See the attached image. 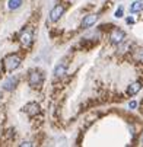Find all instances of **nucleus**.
Here are the masks:
<instances>
[{
    "instance_id": "obj_1",
    "label": "nucleus",
    "mask_w": 143,
    "mask_h": 147,
    "mask_svg": "<svg viewBox=\"0 0 143 147\" xmlns=\"http://www.w3.org/2000/svg\"><path fill=\"white\" fill-rule=\"evenodd\" d=\"M19 66H20V57H19L18 54H9V55H6L5 60H3V67H5V70H6L7 73L16 70Z\"/></svg>"
},
{
    "instance_id": "obj_2",
    "label": "nucleus",
    "mask_w": 143,
    "mask_h": 147,
    "mask_svg": "<svg viewBox=\"0 0 143 147\" xmlns=\"http://www.w3.org/2000/svg\"><path fill=\"white\" fill-rule=\"evenodd\" d=\"M43 73H41L39 70H31L29 74H28V83L32 86V88H38L43 85Z\"/></svg>"
},
{
    "instance_id": "obj_3",
    "label": "nucleus",
    "mask_w": 143,
    "mask_h": 147,
    "mask_svg": "<svg viewBox=\"0 0 143 147\" xmlns=\"http://www.w3.org/2000/svg\"><path fill=\"white\" fill-rule=\"evenodd\" d=\"M124 32H123L121 29H117V28H114L113 29V32H111V35H110V41H111V44H115V45H118V44H121L123 41H124Z\"/></svg>"
},
{
    "instance_id": "obj_4",
    "label": "nucleus",
    "mask_w": 143,
    "mask_h": 147,
    "mask_svg": "<svg viewBox=\"0 0 143 147\" xmlns=\"http://www.w3.org/2000/svg\"><path fill=\"white\" fill-rule=\"evenodd\" d=\"M20 44H22L24 48H29L32 45V32L31 31H24L20 34Z\"/></svg>"
},
{
    "instance_id": "obj_5",
    "label": "nucleus",
    "mask_w": 143,
    "mask_h": 147,
    "mask_svg": "<svg viewBox=\"0 0 143 147\" xmlns=\"http://www.w3.org/2000/svg\"><path fill=\"white\" fill-rule=\"evenodd\" d=\"M96 20H98V15H88V16H85L83 19H82L80 26L83 29H88V28H91L96 24Z\"/></svg>"
},
{
    "instance_id": "obj_6",
    "label": "nucleus",
    "mask_w": 143,
    "mask_h": 147,
    "mask_svg": "<svg viewBox=\"0 0 143 147\" xmlns=\"http://www.w3.org/2000/svg\"><path fill=\"white\" fill-rule=\"evenodd\" d=\"M24 112H26L29 117H35L39 112V105L37 102H29L24 107Z\"/></svg>"
},
{
    "instance_id": "obj_7",
    "label": "nucleus",
    "mask_w": 143,
    "mask_h": 147,
    "mask_svg": "<svg viewBox=\"0 0 143 147\" xmlns=\"http://www.w3.org/2000/svg\"><path fill=\"white\" fill-rule=\"evenodd\" d=\"M64 13V6H61V5H57L51 12H50V19L53 20V22H57V20L63 16Z\"/></svg>"
},
{
    "instance_id": "obj_8",
    "label": "nucleus",
    "mask_w": 143,
    "mask_h": 147,
    "mask_svg": "<svg viewBox=\"0 0 143 147\" xmlns=\"http://www.w3.org/2000/svg\"><path fill=\"white\" fill-rule=\"evenodd\" d=\"M140 89H142V83H140V82H133L131 85L127 88V95L133 96V95H136Z\"/></svg>"
},
{
    "instance_id": "obj_9",
    "label": "nucleus",
    "mask_w": 143,
    "mask_h": 147,
    "mask_svg": "<svg viewBox=\"0 0 143 147\" xmlns=\"http://www.w3.org/2000/svg\"><path fill=\"white\" fill-rule=\"evenodd\" d=\"M16 85H18V77H9V79L5 82L3 89H5V90H13Z\"/></svg>"
},
{
    "instance_id": "obj_10",
    "label": "nucleus",
    "mask_w": 143,
    "mask_h": 147,
    "mask_svg": "<svg viewBox=\"0 0 143 147\" xmlns=\"http://www.w3.org/2000/svg\"><path fill=\"white\" fill-rule=\"evenodd\" d=\"M66 67H67L66 63H61V64H58V66L54 69V77H61V76H64Z\"/></svg>"
},
{
    "instance_id": "obj_11",
    "label": "nucleus",
    "mask_w": 143,
    "mask_h": 147,
    "mask_svg": "<svg viewBox=\"0 0 143 147\" xmlns=\"http://www.w3.org/2000/svg\"><path fill=\"white\" fill-rule=\"evenodd\" d=\"M143 10V3L140 2V0H136V2L130 6V12L131 13H137V12H142Z\"/></svg>"
},
{
    "instance_id": "obj_12",
    "label": "nucleus",
    "mask_w": 143,
    "mask_h": 147,
    "mask_svg": "<svg viewBox=\"0 0 143 147\" xmlns=\"http://www.w3.org/2000/svg\"><path fill=\"white\" fill-rule=\"evenodd\" d=\"M20 6H22V0H9V3H7V7L10 10H15Z\"/></svg>"
},
{
    "instance_id": "obj_13",
    "label": "nucleus",
    "mask_w": 143,
    "mask_h": 147,
    "mask_svg": "<svg viewBox=\"0 0 143 147\" xmlns=\"http://www.w3.org/2000/svg\"><path fill=\"white\" fill-rule=\"evenodd\" d=\"M134 58L137 61H143V48H137L134 51Z\"/></svg>"
},
{
    "instance_id": "obj_14",
    "label": "nucleus",
    "mask_w": 143,
    "mask_h": 147,
    "mask_svg": "<svg viewBox=\"0 0 143 147\" xmlns=\"http://www.w3.org/2000/svg\"><path fill=\"white\" fill-rule=\"evenodd\" d=\"M136 107H137V102H136V100H131V102L129 103V108H130V109H136Z\"/></svg>"
},
{
    "instance_id": "obj_15",
    "label": "nucleus",
    "mask_w": 143,
    "mask_h": 147,
    "mask_svg": "<svg viewBox=\"0 0 143 147\" xmlns=\"http://www.w3.org/2000/svg\"><path fill=\"white\" fill-rule=\"evenodd\" d=\"M115 16H117V18H121V16H123V7L117 9V12H115Z\"/></svg>"
},
{
    "instance_id": "obj_16",
    "label": "nucleus",
    "mask_w": 143,
    "mask_h": 147,
    "mask_svg": "<svg viewBox=\"0 0 143 147\" xmlns=\"http://www.w3.org/2000/svg\"><path fill=\"white\" fill-rule=\"evenodd\" d=\"M127 24H134V19L133 18H127Z\"/></svg>"
}]
</instances>
